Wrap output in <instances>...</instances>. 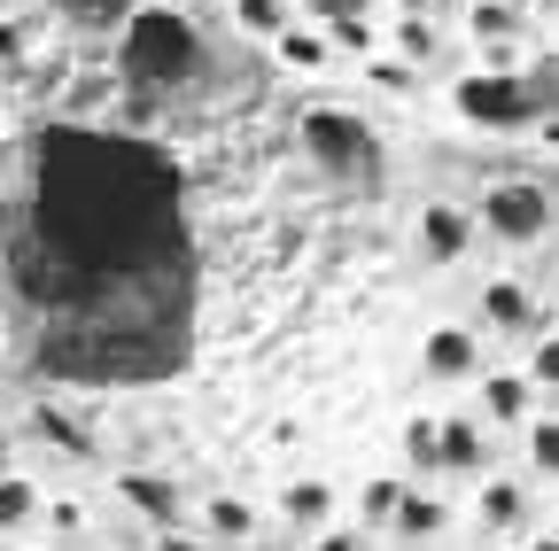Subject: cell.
Instances as JSON below:
<instances>
[{
  "mask_svg": "<svg viewBox=\"0 0 559 551\" xmlns=\"http://www.w3.org/2000/svg\"><path fill=\"white\" fill-rule=\"evenodd\" d=\"M9 288L55 381H164L187 366L194 241L179 164L124 124H55L9 211Z\"/></svg>",
  "mask_w": 559,
  "mask_h": 551,
  "instance_id": "cell-1",
  "label": "cell"
},
{
  "mask_svg": "<svg viewBox=\"0 0 559 551\" xmlns=\"http://www.w3.org/2000/svg\"><path fill=\"white\" fill-rule=\"evenodd\" d=\"M117 71H124L132 94H148V101L187 94V86L210 71V39H202L194 16H179V9H140V0H132V16L117 24Z\"/></svg>",
  "mask_w": 559,
  "mask_h": 551,
  "instance_id": "cell-2",
  "label": "cell"
},
{
  "mask_svg": "<svg viewBox=\"0 0 559 551\" xmlns=\"http://www.w3.org/2000/svg\"><path fill=\"white\" fill-rule=\"evenodd\" d=\"M451 109L474 132H528L551 124V71H513V62H481L451 86Z\"/></svg>",
  "mask_w": 559,
  "mask_h": 551,
  "instance_id": "cell-3",
  "label": "cell"
},
{
  "mask_svg": "<svg viewBox=\"0 0 559 551\" xmlns=\"http://www.w3.org/2000/svg\"><path fill=\"white\" fill-rule=\"evenodd\" d=\"M304 148H311V164L326 171V179H342V187H381L389 179V148H381V132L366 124V117H349V109H304Z\"/></svg>",
  "mask_w": 559,
  "mask_h": 551,
  "instance_id": "cell-4",
  "label": "cell"
},
{
  "mask_svg": "<svg viewBox=\"0 0 559 551\" xmlns=\"http://www.w3.org/2000/svg\"><path fill=\"white\" fill-rule=\"evenodd\" d=\"M474 233L489 241H506V249H536L551 233V194L536 179H506V187H489L474 202Z\"/></svg>",
  "mask_w": 559,
  "mask_h": 551,
  "instance_id": "cell-5",
  "label": "cell"
},
{
  "mask_svg": "<svg viewBox=\"0 0 559 551\" xmlns=\"http://www.w3.org/2000/svg\"><path fill=\"white\" fill-rule=\"evenodd\" d=\"M117 498L140 513V520H148L164 543H179V520H187V505H179V481H164V474H117Z\"/></svg>",
  "mask_w": 559,
  "mask_h": 551,
  "instance_id": "cell-6",
  "label": "cell"
},
{
  "mask_svg": "<svg viewBox=\"0 0 559 551\" xmlns=\"http://www.w3.org/2000/svg\"><path fill=\"white\" fill-rule=\"evenodd\" d=\"M436 458H443V474H489V428L474 411H443L436 420Z\"/></svg>",
  "mask_w": 559,
  "mask_h": 551,
  "instance_id": "cell-7",
  "label": "cell"
},
{
  "mask_svg": "<svg viewBox=\"0 0 559 551\" xmlns=\"http://www.w3.org/2000/svg\"><path fill=\"white\" fill-rule=\"evenodd\" d=\"M474 241V211H459V202H428L419 211V256L428 264H459Z\"/></svg>",
  "mask_w": 559,
  "mask_h": 551,
  "instance_id": "cell-8",
  "label": "cell"
},
{
  "mask_svg": "<svg viewBox=\"0 0 559 551\" xmlns=\"http://www.w3.org/2000/svg\"><path fill=\"white\" fill-rule=\"evenodd\" d=\"M528 411H536V381L528 373H481V411H474L481 428H521Z\"/></svg>",
  "mask_w": 559,
  "mask_h": 551,
  "instance_id": "cell-9",
  "label": "cell"
},
{
  "mask_svg": "<svg viewBox=\"0 0 559 551\" xmlns=\"http://www.w3.org/2000/svg\"><path fill=\"white\" fill-rule=\"evenodd\" d=\"M481 373V334L474 326H436L428 334V381H474Z\"/></svg>",
  "mask_w": 559,
  "mask_h": 551,
  "instance_id": "cell-10",
  "label": "cell"
},
{
  "mask_svg": "<svg viewBox=\"0 0 559 551\" xmlns=\"http://www.w3.org/2000/svg\"><path fill=\"white\" fill-rule=\"evenodd\" d=\"M466 39L481 47V62H506V55L521 47V9H513V0H474Z\"/></svg>",
  "mask_w": 559,
  "mask_h": 551,
  "instance_id": "cell-11",
  "label": "cell"
},
{
  "mask_svg": "<svg viewBox=\"0 0 559 551\" xmlns=\"http://www.w3.org/2000/svg\"><path fill=\"white\" fill-rule=\"evenodd\" d=\"M389 536H404V543H428V536H443L451 528V505L443 498H428V490H396V505H389V520H381Z\"/></svg>",
  "mask_w": 559,
  "mask_h": 551,
  "instance_id": "cell-12",
  "label": "cell"
},
{
  "mask_svg": "<svg viewBox=\"0 0 559 551\" xmlns=\"http://www.w3.org/2000/svg\"><path fill=\"white\" fill-rule=\"evenodd\" d=\"M396 62H412V71H436L443 62V32H436V9H404V24L389 32Z\"/></svg>",
  "mask_w": 559,
  "mask_h": 551,
  "instance_id": "cell-13",
  "label": "cell"
},
{
  "mask_svg": "<svg viewBox=\"0 0 559 551\" xmlns=\"http://www.w3.org/2000/svg\"><path fill=\"white\" fill-rule=\"evenodd\" d=\"M474 513H481V528H489V536H513V528L528 520V498H521V481H506V474H481V498H474Z\"/></svg>",
  "mask_w": 559,
  "mask_h": 551,
  "instance_id": "cell-14",
  "label": "cell"
},
{
  "mask_svg": "<svg viewBox=\"0 0 559 551\" xmlns=\"http://www.w3.org/2000/svg\"><path fill=\"white\" fill-rule=\"evenodd\" d=\"M481 326L528 334V326H536V296H528L521 280H489V288H481Z\"/></svg>",
  "mask_w": 559,
  "mask_h": 551,
  "instance_id": "cell-15",
  "label": "cell"
},
{
  "mask_svg": "<svg viewBox=\"0 0 559 551\" xmlns=\"http://www.w3.org/2000/svg\"><path fill=\"white\" fill-rule=\"evenodd\" d=\"M280 520H288V528H326L334 520V490H326V481L319 474H304V481H288V490H280Z\"/></svg>",
  "mask_w": 559,
  "mask_h": 551,
  "instance_id": "cell-16",
  "label": "cell"
},
{
  "mask_svg": "<svg viewBox=\"0 0 559 551\" xmlns=\"http://www.w3.org/2000/svg\"><path fill=\"white\" fill-rule=\"evenodd\" d=\"M272 47H280V62H288V71H326V62H334V47H326L319 32H304V24H280Z\"/></svg>",
  "mask_w": 559,
  "mask_h": 551,
  "instance_id": "cell-17",
  "label": "cell"
},
{
  "mask_svg": "<svg viewBox=\"0 0 559 551\" xmlns=\"http://www.w3.org/2000/svg\"><path fill=\"white\" fill-rule=\"evenodd\" d=\"M47 9H55L62 24H79V32H117V24L132 16V0H47Z\"/></svg>",
  "mask_w": 559,
  "mask_h": 551,
  "instance_id": "cell-18",
  "label": "cell"
},
{
  "mask_svg": "<svg viewBox=\"0 0 559 551\" xmlns=\"http://www.w3.org/2000/svg\"><path fill=\"white\" fill-rule=\"evenodd\" d=\"M326 47H334V55H373V47H381V32H373V9L326 16Z\"/></svg>",
  "mask_w": 559,
  "mask_h": 551,
  "instance_id": "cell-19",
  "label": "cell"
},
{
  "mask_svg": "<svg viewBox=\"0 0 559 551\" xmlns=\"http://www.w3.org/2000/svg\"><path fill=\"white\" fill-rule=\"evenodd\" d=\"M24 520H39V490L16 466H0V528H24Z\"/></svg>",
  "mask_w": 559,
  "mask_h": 551,
  "instance_id": "cell-20",
  "label": "cell"
},
{
  "mask_svg": "<svg viewBox=\"0 0 559 551\" xmlns=\"http://www.w3.org/2000/svg\"><path fill=\"white\" fill-rule=\"evenodd\" d=\"M210 536H218V543H249L257 536V505H241V498H210Z\"/></svg>",
  "mask_w": 559,
  "mask_h": 551,
  "instance_id": "cell-21",
  "label": "cell"
},
{
  "mask_svg": "<svg viewBox=\"0 0 559 551\" xmlns=\"http://www.w3.org/2000/svg\"><path fill=\"white\" fill-rule=\"evenodd\" d=\"M521 428H528V466H536V474H559V420H551V411L536 404Z\"/></svg>",
  "mask_w": 559,
  "mask_h": 551,
  "instance_id": "cell-22",
  "label": "cell"
},
{
  "mask_svg": "<svg viewBox=\"0 0 559 551\" xmlns=\"http://www.w3.org/2000/svg\"><path fill=\"white\" fill-rule=\"evenodd\" d=\"M404 474H443V458H436V420H412V428H404Z\"/></svg>",
  "mask_w": 559,
  "mask_h": 551,
  "instance_id": "cell-23",
  "label": "cell"
},
{
  "mask_svg": "<svg viewBox=\"0 0 559 551\" xmlns=\"http://www.w3.org/2000/svg\"><path fill=\"white\" fill-rule=\"evenodd\" d=\"M32 428H39L47 443H62V451H79V458L94 451V443H86V428H79V420H62V411H55V404H47V411H32Z\"/></svg>",
  "mask_w": 559,
  "mask_h": 551,
  "instance_id": "cell-24",
  "label": "cell"
},
{
  "mask_svg": "<svg viewBox=\"0 0 559 551\" xmlns=\"http://www.w3.org/2000/svg\"><path fill=\"white\" fill-rule=\"evenodd\" d=\"M234 24L257 32V39H272L280 24H288V9H280V0H234Z\"/></svg>",
  "mask_w": 559,
  "mask_h": 551,
  "instance_id": "cell-25",
  "label": "cell"
},
{
  "mask_svg": "<svg viewBox=\"0 0 559 551\" xmlns=\"http://www.w3.org/2000/svg\"><path fill=\"white\" fill-rule=\"evenodd\" d=\"M396 490H404V481H366V498H358V513H366V528H373V520H389V505H396Z\"/></svg>",
  "mask_w": 559,
  "mask_h": 551,
  "instance_id": "cell-26",
  "label": "cell"
},
{
  "mask_svg": "<svg viewBox=\"0 0 559 551\" xmlns=\"http://www.w3.org/2000/svg\"><path fill=\"white\" fill-rule=\"evenodd\" d=\"M24 55H32V32H24L9 9H0V62H24Z\"/></svg>",
  "mask_w": 559,
  "mask_h": 551,
  "instance_id": "cell-27",
  "label": "cell"
},
{
  "mask_svg": "<svg viewBox=\"0 0 559 551\" xmlns=\"http://www.w3.org/2000/svg\"><path fill=\"white\" fill-rule=\"evenodd\" d=\"M349 9H373V0H304V16H319V24L326 16H349Z\"/></svg>",
  "mask_w": 559,
  "mask_h": 551,
  "instance_id": "cell-28",
  "label": "cell"
},
{
  "mask_svg": "<svg viewBox=\"0 0 559 551\" xmlns=\"http://www.w3.org/2000/svg\"><path fill=\"white\" fill-rule=\"evenodd\" d=\"M528 381L551 388V381H559V350H536V358H528Z\"/></svg>",
  "mask_w": 559,
  "mask_h": 551,
  "instance_id": "cell-29",
  "label": "cell"
},
{
  "mask_svg": "<svg viewBox=\"0 0 559 551\" xmlns=\"http://www.w3.org/2000/svg\"><path fill=\"white\" fill-rule=\"evenodd\" d=\"M47 520H55L62 536H79V528H86V513H79V505H47Z\"/></svg>",
  "mask_w": 559,
  "mask_h": 551,
  "instance_id": "cell-30",
  "label": "cell"
},
{
  "mask_svg": "<svg viewBox=\"0 0 559 551\" xmlns=\"http://www.w3.org/2000/svg\"><path fill=\"white\" fill-rule=\"evenodd\" d=\"M396 9H436V0H396Z\"/></svg>",
  "mask_w": 559,
  "mask_h": 551,
  "instance_id": "cell-31",
  "label": "cell"
},
{
  "mask_svg": "<svg viewBox=\"0 0 559 551\" xmlns=\"http://www.w3.org/2000/svg\"><path fill=\"white\" fill-rule=\"evenodd\" d=\"M0 466H9V428H0Z\"/></svg>",
  "mask_w": 559,
  "mask_h": 551,
  "instance_id": "cell-32",
  "label": "cell"
},
{
  "mask_svg": "<svg viewBox=\"0 0 559 551\" xmlns=\"http://www.w3.org/2000/svg\"><path fill=\"white\" fill-rule=\"evenodd\" d=\"M0 9H9V0H0Z\"/></svg>",
  "mask_w": 559,
  "mask_h": 551,
  "instance_id": "cell-33",
  "label": "cell"
}]
</instances>
